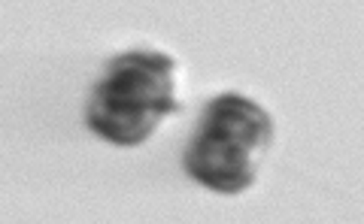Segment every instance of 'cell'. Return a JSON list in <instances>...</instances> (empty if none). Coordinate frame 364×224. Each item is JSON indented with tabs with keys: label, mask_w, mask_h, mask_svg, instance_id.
I'll return each instance as SVG.
<instances>
[{
	"label": "cell",
	"mask_w": 364,
	"mask_h": 224,
	"mask_svg": "<svg viewBox=\"0 0 364 224\" xmlns=\"http://www.w3.org/2000/svg\"><path fill=\"white\" fill-rule=\"evenodd\" d=\"M176 61L158 49L116 55L97 79L85 106L91 133L122 149H134L179 112Z\"/></svg>",
	"instance_id": "obj_1"
},
{
	"label": "cell",
	"mask_w": 364,
	"mask_h": 224,
	"mask_svg": "<svg viewBox=\"0 0 364 224\" xmlns=\"http://www.w3.org/2000/svg\"><path fill=\"white\" fill-rule=\"evenodd\" d=\"M273 142V118L246 94H215L198 118L182 155L188 179L219 194H240L255 182Z\"/></svg>",
	"instance_id": "obj_2"
}]
</instances>
